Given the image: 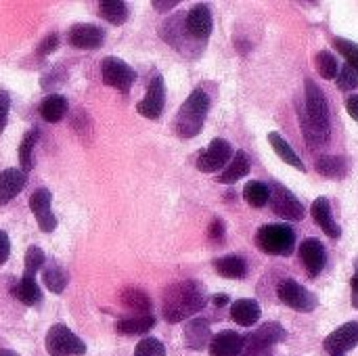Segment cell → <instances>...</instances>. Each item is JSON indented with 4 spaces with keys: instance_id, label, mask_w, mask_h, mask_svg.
<instances>
[{
    "instance_id": "cell-29",
    "label": "cell",
    "mask_w": 358,
    "mask_h": 356,
    "mask_svg": "<svg viewBox=\"0 0 358 356\" xmlns=\"http://www.w3.org/2000/svg\"><path fill=\"white\" fill-rule=\"evenodd\" d=\"M10 292H13V296H15L21 304H25V306H36V304H40V300H42V292H40L36 279H25V277H21V279L13 285Z\"/></svg>"
},
{
    "instance_id": "cell-25",
    "label": "cell",
    "mask_w": 358,
    "mask_h": 356,
    "mask_svg": "<svg viewBox=\"0 0 358 356\" xmlns=\"http://www.w3.org/2000/svg\"><path fill=\"white\" fill-rule=\"evenodd\" d=\"M120 302L128 311H134V313H141V315H151V308H153L151 298L141 287H126V290H122Z\"/></svg>"
},
{
    "instance_id": "cell-19",
    "label": "cell",
    "mask_w": 358,
    "mask_h": 356,
    "mask_svg": "<svg viewBox=\"0 0 358 356\" xmlns=\"http://www.w3.org/2000/svg\"><path fill=\"white\" fill-rule=\"evenodd\" d=\"M212 342V329L206 319H193L185 325V344L191 350H203Z\"/></svg>"
},
{
    "instance_id": "cell-32",
    "label": "cell",
    "mask_w": 358,
    "mask_h": 356,
    "mask_svg": "<svg viewBox=\"0 0 358 356\" xmlns=\"http://www.w3.org/2000/svg\"><path fill=\"white\" fill-rule=\"evenodd\" d=\"M42 279H44V285L52 292V294H63L67 283H69V275L57 266V264H50L42 271Z\"/></svg>"
},
{
    "instance_id": "cell-2",
    "label": "cell",
    "mask_w": 358,
    "mask_h": 356,
    "mask_svg": "<svg viewBox=\"0 0 358 356\" xmlns=\"http://www.w3.org/2000/svg\"><path fill=\"white\" fill-rule=\"evenodd\" d=\"M208 302L203 285L197 281H180L164 292L162 315L168 323H180L199 313Z\"/></svg>"
},
{
    "instance_id": "cell-27",
    "label": "cell",
    "mask_w": 358,
    "mask_h": 356,
    "mask_svg": "<svg viewBox=\"0 0 358 356\" xmlns=\"http://www.w3.org/2000/svg\"><path fill=\"white\" fill-rule=\"evenodd\" d=\"M214 271L224 279H243L248 275V264L239 256H222L214 260Z\"/></svg>"
},
{
    "instance_id": "cell-18",
    "label": "cell",
    "mask_w": 358,
    "mask_h": 356,
    "mask_svg": "<svg viewBox=\"0 0 358 356\" xmlns=\"http://www.w3.org/2000/svg\"><path fill=\"white\" fill-rule=\"evenodd\" d=\"M27 174H23L19 168H6L0 172V206H6L13 201L25 187Z\"/></svg>"
},
{
    "instance_id": "cell-41",
    "label": "cell",
    "mask_w": 358,
    "mask_h": 356,
    "mask_svg": "<svg viewBox=\"0 0 358 356\" xmlns=\"http://www.w3.org/2000/svg\"><path fill=\"white\" fill-rule=\"evenodd\" d=\"M224 233H227L224 222H222L220 218H214V220H212V225H210V231H208L210 239H212V241H222Z\"/></svg>"
},
{
    "instance_id": "cell-14",
    "label": "cell",
    "mask_w": 358,
    "mask_h": 356,
    "mask_svg": "<svg viewBox=\"0 0 358 356\" xmlns=\"http://www.w3.org/2000/svg\"><path fill=\"white\" fill-rule=\"evenodd\" d=\"M185 29L193 40L206 42L212 34V10L208 4H195L185 19Z\"/></svg>"
},
{
    "instance_id": "cell-21",
    "label": "cell",
    "mask_w": 358,
    "mask_h": 356,
    "mask_svg": "<svg viewBox=\"0 0 358 356\" xmlns=\"http://www.w3.org/2000/svg\"><path fill=\"white\" fill-rule=\"evenodd\" d=\"M250 170H252V164H250V155L245 153V151H237L235 155H233V159H231V164L224 168V172H220L218 174V183H222V185H233V183H237V180H241V178H245L248 174H250Z\"/></svg>"
},
{
    "instance_id": "cell-40",
    "label": "cell",
    "mask_w": 358,
    "mask_h": 356,
    "mask_svg": "<svg viewBox=\"0 0 358 356\" xmlns=\"http://www.w3.org/2000/svg\"><path fill=\"white\" fill-rule=\"evenodd\" d=\"M8 109H10V94L6 90H0V134L6 128L8 122Z\"/></svg>"
},
{
    "instance_id": "cell-20",
    "label": "cell",
    "mask_w": 358,
    "mask_h": 356,
    "mask_svg": "<svg viewBox=\"0 0 358 356\" xmlns=\"http://www.w3.org/2000/svg\"><path fill=\"white\" fill-rule=\"evenodd\" d=\"M210 356H239L243 350V338L237 332H220L210 342Z\"/></svg>"
},
{
    "instance_id": "cell-34",
    "label": "cell",
    "mask_w": 358,
    "mask_h": 356,
    "mask_svg": "<svg viewBox=\"0 0 358 356\" xmlns=\"http://www.w3.org/2000/svg\"><path fill=\"white\" fill-rule=\"evenodd\" d=\"M44 262H46V256H44V252H42L38 245L27 248L25 260H23V275H21V277H25V279H36V275H38V271L44 266Z\"/></svg>"
},
{
    "instance_id": "cell-17",
    "label": "cell",
    "mask_w": 358,
    "mask_h": 356,
    "mask_svg": "<svg viewBox=\"0 0 358 356\" xmlns=\"http://www.w3.org/2000/svg\"><path fill=\"white\" fill-rule=\"evenodd\" d=\"M310 214L315 218V222L323 229V233L331 239H340L342 237V229L336 222L334 214H331V206L325 197H317L310 206Z\"/></svg>"
},
{
    "instance_id": "cell-7",
    "label": "cell",
    "mask_w": 358,
    "mask_h": 356,
    "mask_svg": "<svg viewBox=\"0 0 358 356\" xmlns=\"http://www.w3.org/2000/svg\"><path fill=\"white\" fill-rule=\"evenodd\" d=\"M233 147L229 141L224 138H214L210 143V147L206 151L199 153L197 157V170L199 172H206V174H212V172H218L222 170L227 164H231L233 159Z\"/></svg>"
},
{
    "instance_id": "cell-33",
    "label": "cell",
    "mask_w": 358,
    "mask_h": 356,
    "mask_svg": "<svg viewBox=\"0 0 358 356\" xmlns=\"http://www.w3.org/2000/svg\"><path fill=\"white\" fill-rule=\"evenodd\" d=\"M317 172L321 176H327V178H334V180H340L346 172V162L342 157H336V155H327V157H321L317 162Z\"/></svg>"
},
{
    "instance_id": "cell-9",
    "label": "cell",
    "mask_w": 358,
    "mask_h": 356,
    "mask_svg": "<svg viewBox=\"0 0 358 356\" xmlns=\"http://www.w3.org/2000/svg\"><path fill=\"white\" fill-rule=\"evenodd\" d=\"M279 298L283 304H287L289 308L298 311V313H313L317 308V298L315 294H310L304 285H300L294 279H285L279 290H277Z\"/></svg>"
},
{
    "instance_id": "cell-36",
    "label": "cell",
    "mask_w": 358,
    "mask_h": 356,
    "mask_svg": "<svg viewBox=\"0 0 358 356\" xmlns=\"http://www.w3.org/2000/svg\"><path fill=\"white\" fill-rule=\"evenodd\" d=\"M336 82H338V88H340L342 92H350V90H355V88L358 86V69L350 67V65H344V67L338 71Z\"/></svg>"
},
{
    "instance_id": "cell-6",
    "label": "cell",
    "mask_w": 358,
    "mask_h": 356,
    "mask_svg": "<svg viewBox=\"0 0 358 356\" xmlns=\"http://www.w3.org/2000/svg\"><path fill=\"white\" fill-rule=\"evenodd\" d=\"M101 76H103V82L124 94L130 92L134 80H136V71L122 59L117 57H105L101 61Z\"/></svg>"
},
{
    "instance_id": "cell-12",
    "label": "cell",
    "mask_w": 358,
    "mask_h": 356,
    "mask_svg": "<svg viewBox=\"0 0 358 356\" xmlns=\"http://www.w3.org/2000/svg\"><path fill=\"white\" fill-rule=\"evenodd\" d=\"M29 208L42 233H52L57 229V218L52 214V195L48 189H36L29 197Z\"/></svg>"
},
{
    "instance_id": "cell-22",
    "label": "cell",
    "mask_w": 358,
    "mask_h": 356,
    "mask_svg": "<svg viewBox=\"0 0 358 356\" xmlns=\"http://www.w3.org/2000/svg\"><path fill=\"white\" fill-rule=\"evenodd\" d=\"M231 319L241 327H254L260 321V304L256 300H237L231 306Z\"/></svg>"
},
{
    "instance_id": "cell-26",
    "label": "cell",
    "mask_w": 358,
    "mask_h": 356,
    "mask_svg": "<svg viewBox=\"0 0 358 356\" xmlns=\"http://www.w3.org/2000/svg\"><path fill=\"white\" fill-rule=\"evenodd\" d=\"M38 138H40V130L38 128L27 130L23 134V138H21V145H19V170L23 174L34 170V149H36Z\"/></svg>"
},
{
    "instance_id": "cell-28",
    "label": "cell",
    "mask_w": 358,
    "mask_h": 356,
    "mask_svg": "<svg viewBox=\"0 0 358 356\" xmlns=\"http://www.w3.org/2000/svg\"><path fill=\"white\" fill-rule=\"evenodd\" d=\"M99 17L111 25H124L130 17L128 4L122 0H103L99 4Z\"/></svg>"
},
{
    "instance_id": "cell-13",
    "label": "cell",
    "mask_w": 358,
    "mask_h": 356,
    "mask_svg": "<svg viewBox=\"0 0 358 356\" xmlns=\"http://www.w3.org/2000/svg\"><path fill=\"white\" fill-rule=\"evenodd\" d=\"M325 350L331 356H344L348 350L358 346V323L350 321L338 327L334 334H329L323 342Z\"/></svg>"
},
{
    "instance_id": "cell-37",
    "label": "cell",
    "mask_w": 358,
    "mask_h": 356,
    "mask_svg": "<svg viewBox=\"0 0 358 356\" xmlns=\"http://www.w3.org/2000/svg\"><path fill=\"white\" fill-rule=\"evenodd\" d=\"M334 44H336V48L344 55L346 65L358 69V44H355L352 40H346V38H336Z\"/></svg>"
},
{
    "instance_id": "cell-4",
    "label": "cell",
    "mask_w": 358,
    "mask_h": 356,
    "mask_svg": "<svg viewBox=\"0 0 358 356\" xmlns=\"http://www.w3.org/2000/svg\"><path fill=\"white\" fill-rule=\"evenodd\" d=\"M256 248L268 256H292L296 233L289 225H264L256 233Z\"/></svg>"
},
{
    "instance_id": "cell-10",
    "label": "cell",
    "mask_w": 358,
    "mask_h": 356,
    "mask_svg": "<svg viewBox=\"0 0 358 356\" xmlns=\"http://www.w3.org/2000/svg\"><path fill=\"white\" fill-rule=\"evenodd\" d=\"M166 105V86H164V78L159 73H155L147 86V94L143 101L136 103V111L149 120H157L164 111Z\"/></svg>"
},
{
    "instance_id": "cell-31",
    "label": "cell",
    "mask_w": 358,
    "mask_h": 356,
    "mask_svg": "<svg viewBox=\"0 0 358 356\" xmlns=\"http://www.w3.org/2000/svg\"><path fill=\"white\" fill-rule=\"evenodd\" d=\"M243 199L252 206V208H262L268 204L271 199V187L266 183H260V180H252L245 185L243 189Z\"/></svg>"
},
{
    "instance_id": "cell-47",
    "label": "cell",
    "mask_w": 358,
    "mask_h": 356,
    "mask_svg": "<svg viewBox=\"0 0 358 356\" xmlns=\"http://www.w3.org/2000/svg\"><path fill=\"white\" fill-rule=\"evenodd\" d=\"M0 356H19L17 353H13V350H0Z\"/></svg>"
},
{
    "instance_id": "cell-45",
    "label": "cell",
    "mask_w": 358,
    "mask_h": 356,
    "mask_svg": "<svg viewBox=\"0 0 358 356\" xmlns=\"http://www.w3.org/2000/svg\"><path fill=\"white\" fill-rule=\"evenodd\" d=\"M352 306L358 308V273L352 277Z\"/></svg>"
},
{
    "instance_id": "cell-30",
    "label": "cell",
    "mask_w": 358,
    "mask_h": 356,
    "mask_svg": "<svg viewBox=\"0 0 358 356\" xmlns=\"http://www.w3.org/2000/svg\"><path fill=\"white\" fill-rule=\"evenodd\" d=\"M268 143H271V147L275 149V153L285 162V164H289V166H294V168H298L300 172H306V166L302 164V159L298 157V153L292 149V145L281 136V134H277V132H271L268 134Z\"/></svg>"
},
{
    "instance_id": "cell-16",
    "label": "cell",
    "mask_w": 358,
    "mask_h": 356,
    "mask_svg": "<svg viewBox=\"0 0 358 356\" xmlns=\"http://www.w3.org/2000/svg\"><path fill=\"white\" fill-rule=\"evenodd\" d=\"M300 258L304 262V269L310 277H319L321 271L325 269V260H327V254H325V245L319 241V239H304L302 245H300Z\"/></svg>"
},
{
    "instance_id": "cell-39",
    "label": "cell",
    "mask_w": 358,
    "mask_h": 356,
    "mask_svg": "<svg viewBox=\"0 0 358 356\" xmlns=\"http://www.w3.org/2000/svg\"><path fill=\"white\" fill-rule=\"evenodd\" d=\"M57 48H59V36H57V34H48V36L42 38V42L38 44L36 52H38V57H48V55L55 52Z\"/></svg>"
},
{
    "instance_id": "cell-38",
    "label": "cell",
    "mask_w": 358,
    "mask_h": 356,
    "mask_svg": "<svg viewBox=\"0 0 358 356\" xmlns=\"http://www.w3.org/2000/svg\"><path fill=\"white\" fill-rule=\"evenodd\" d=\"M134 356H166V346L157 338H145L136 344Z\"/></svg>"
},
{
    "instance_id": "cell-8",
    "label": "cell",
    "mask_w": 358,
    "mask_h": 356,
    "mask_svg": "<svg viewBox=\"0 0 358 356\" xmlns=\"http://www.w3.org/2000/svg\"><path fill=\"white\" fill-rule=\"evenodd\" d=\"M271 208L277 216L285 220H302L306 216L304 206L298 201V197L283 185H273L271 187Z\"/></svg>"
},
{
    "instance_id": "cell-15",
    "label": "cell",
    "mask_w": 358,
    "mask_h": 356,
    "mask_svg": "<svg viewBox=\"0 0 358 356\" xmlns=\"http://www.w3.org/2000/svg\"><path fill=\"white\" fill-rule=\"evenodd\" d=\"M67 42L73 48H84V50H92L103 46L105 42V29L92 23H76L69 34H67Z\"/></svg>"
},
{
    "instance_id": "cell-11",
    "label": "cell",
    "mask_w": 358,
    "mask_h": 356,
    "mask_svg": "<svg viewBox=\"0 0 358 356\" xmlns=\"http://www.w3.org/2000/svg\"><path fill=\"white\" fill-rule=\"evenodd\" d=\"M285 340V329L279 323H264L260 329L243 338V350L250 353H268L271 346Z\"/></svg>"
},
{
    "instance_id": "cell-42",
    "label": "cell",
    "mask_w": 358,
    "mask_h": 356,
    "mask_svg": "<svg viewBox=\"0 0 358 356\" xmlns=\"http://www.w3.org/2000/svg\"><path fill=\"white\" fill-rule=\"evenodd\" d=\"M8 256H10V239L4 231H0V266L6 264Z\"/></svg>"
},
{
    "instance_id": "cell-35",
    "label": "cell",
    "mask_w": 358,
    "mask_h": 356,
    "mask_svg": "<svg viewBox=\"0 0 358 356\" xmlns=\"http://www.w3.org/2000/svg\"><path fill=\"white\" fill-rule=\"evenodd\" d=\"M317 63V71L325 78V80H336L338 78V71H340V65H338V59L329 52V50H321L315 59Z\"/></svg>"
},
{
    "instance_id": "cell-3",
    "label": "cell",
    "mask_w": 358,
    "mask_h": 356,
    "mask_svg": "<svg viewBox=\"0 0 358 356\" xmlns=\"http://www.w3.org/2000/svg\"><path fill=\"white\" fill-rule=\"evenodd\" d=\"M208 111H210V97L201 88H195L176 113V120H174L176 134L180 138L197 136L206 124Z\"/></svg>"
},
{
    "instance_id": "cell-5",
    "label": "cell",
    "mask_w": 358,
    "mask_h": 356,
    "mask_svg": "<svg viewBox=\"0 0 358 356\" xmlns=\"http://www.w3.org/2000/svg\"><path fill=\"white\" fill-rule=\"evenodd\" d=\"M46 353L50 356H82L86 355V344L67 327V325H52L46 334Z\"/></svg>"
},
{
    "instance_id": "cell-44",
    "label": "cell",
    "mask_w": 358,
    "mask_h": 356,
    "mask_svg": "<svg viewBox=\"0 0 358 356\" xmlns=\"http://www.w3.org/2000/svg\"><path fill=\"white\" fill-rule=\"evenodd\" d=\"M178 4V0H168V2H162V0H153V8L159 10V13H166L170 8H174Z\"/></svg>"
},
{
    "instance_id": "cell-23",
    "label": "cell",
    "mask_w": 358,
    "mask_h": 356,
    "mask_svg": "<svg viewBox=\"0 0 358 356\" xmlns=\"http://www.w3.org/2000/svg\"><path fill=\"white\" fill-rule=\"evenodd\" d=\"M67 109H69V103L63 94H48L40 103V115L48 124H59L67 115Z\"/></svg>"
},
{
    "instance_id": "cell-46",
    "label": "cell",
    "mask_w": 358,
    "mask_h": 356,
    "mask_svg": "<svg viewBox=\"0 0 358 356\" xmlns=\"http://www.w3.org/2000/svg\"><path fill=\"white\" fill-rule=\"evenodd\" d=\"M212 302H214L216 306H224V304H229V296H224V294H216V296L212 298Z\"/></svg>"
},
{
    "instance_id": "cell-24",
    "label": "cell",
    "mask_w": 358,
    "mask_h": 356,
    "mask_svg": "<svg viewBox=\"0 0 358 356\" xmlns=\"http://www.w3.org/2000/svg\"><path fill=\"white\" fill-rule=\"evenodd\" d=\"M155 327V317L153 315H134L128 319H122L115 323V332L122 336H143Z\"/></svg>"
},
{
    "instance_id": "cell-1",
    "label": "cell",
    "mask_w": 358,
    "mask_h": 356,
    "mask_svg": "<svg viewBox=\"0 0 358 356\" xmlns=\"http://www.w3.org/2000/svg\"><path fill=\"white\" fill-rule=\"evenodd\" d=\"M304 90H306V107L300 109V124L308 147L319 149L329 141V132H331L329 103L325 99V92L315 80L306 78Z\"/></svg>"
},
{
    "instance_id": "cell-43",
    "label": "cell",
    "mask_w": 358,
    "mask_h": 356,
    "mask_svg": "<svg viewBox=\"0 0 358 356\" xmlns=\"http://www.w3.org/2000/svg\"><path fill=\"white\" fill-rule=\"evenodd\" d=\"M346 111L350 113V118H352V120H357L358 122V94L350 97V99L346 101Z\"/></svg>"
}]
</instances>
